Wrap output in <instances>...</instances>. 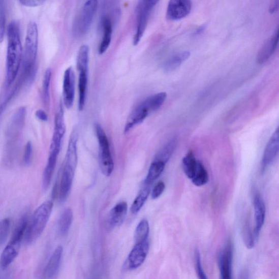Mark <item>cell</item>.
Segmentation results:
<instances>
[{"mask_svg":"<svg viewBox=\"0 0 279 279\" xmlns=\"http://www.w3.org/2000/svg\"><path fill=\"white\" fill-rule=\"evenodd\" d=\"M65 133L64 111L63 106L61 104L59 105L55 117L54 132L51 142L49 158L57 160Z\"/></svg>","mask_w":279,"mask_h":279,"instance_id":"obj_10","label":"cell"},{"mask_svg":"<svg viewBox=\"0 0 279 279\" xmlns=\"http://www.w3.org/2000/svg\"><path fill=\"white\" fill-rule=\"evenodd\" d=\"M279 153V126L271 135L262 158V166L268 167L272 163Z\"/></svg>","mask_w":279,"mask_h":279,"instance_id":"obj_17","label":"cell"},{"mask_svg":"<svg viewBox=\"0 0 279 279\" xmlns=\"http://www.w3.org/2000/svg\"><path fill=\"white\" fill-rule=\"evenodd\" d=\"M192 9V3L188 0H172L169 3L167 17L171 20L182 19L189 15Z\"/></svg>","mask_w":279,"mask_h":279,"instance_id":"obj_12","label":"cell"},{"mask_svg":"<svg viewBox=\"0 0 279 279\" xmlns=\"http://www.w3.org/2000/svg\"><path fill=\"white\" fill-rule=\"evenodd\" d=\"M39 47V32L34 21L29 22L27 25L24 50L22 60V73L20 85L32 83L36 73V58Z\"/></svg>","mask_w":279,"mask_h":279,"instance_id":"obj_2","label":"cell"},{"mask_svg":"<svg viewBox=\"0 0 279 279\" xmlns=\"http://www.w3.org/2000/svg\"><path fill=\"white\" fill-rule=\"evenodd\" d=\"M128 212V205L126 202H120L113 207L108 216V223L112 228L122 224Z\"/></svg>","mask_w":279,"mask_h":279,"instance_id":"obj_20","label":"cell"},{"mask_svg":"<svg viewBox=\"0 0 279 279\" xmlns=\"http://www.w3.org/2000/svg\"><path fill=\"white\" fill-rule=\"evenodd\" d=\"M28 218L27 215L22 216L15 228L10 242L6 246L1 257V267L8 268L18 255L22 239H24Z\"/></svg>","mask_w":279,"mask_h":279,"instance_id":"obj_6","label":"cell"},{"mask_svg":"<svg viewBox=\"0 0 279 279\" xmlns=\"http://www.w3.org/2000/svg\"><path fill=\"white\" fill-rule=\"evenodd\" d=\"M11 220L5 218L0 223V244L3 245L8 238L11 229Z\"/></svg>","mask_w":279,"mask_h":279,"instance_id":"obj_32","label":"cell"},{"mask_svg":"<svg viewBox=\"0 0 279 279\" xmlns=\"http://www.w3.org/2000/svg\"><path fill=\"white\" fill-rule=\"evenodd\" d=\"M101 27L103 35L99 48V52L101 55L107 51L111 42L113 25L112 19L109 15L105 14L102 17Z\"/></svg>","mask_w":279,"mask_h":279,"instance_id":"obj_19","label":"cell"},{"mask_svg":"<svg viewBox=\"0 0 279 279\" xmlns=\"http://www.w3.org/2000/svg\"><path fill=\"white\" fill-rule=\"evenodd\" d=\"M78 132H73L68 145L65 161L58 185V199L64 202L69 197L78 163Z\"/></svg>","mask_w":279,"mask_h":279,"instance_id":"obj_3","label":"cell"},{"mask_svg":"<svg viewBox=\"0 0 279 279\" xmlns=\"http://www.w3.org/2000/svg\"><path fill=\"white\" fill-rule=\"evenodd\" d=\"M167 94L161 92L147 98L136 107L128 117L125 127V133L129 132L133 128L143 122L150 113L159 109L167 99Z\"/></svg>","mask_w":279,"mask_h":279,"instance_id":"obj_4","label":"cell"},{"mask_svg":"<svg viewBox=\"0 0 279 279\" xmlns=\"http://www.w3.org/2000/svg\"><path fill=\"white\" fill-rule=\"evenodd\" d=\"M75 95V74L73 68L70 67L64 73L63 81V99L65 107H73Z\"/></svg>","mask_w":279,"mask_h":279,"instance_id":"obj_13","label":"cell"},{"mask_svg":"<svg viewBox=\"0 0 279 279\" xmlns=\"http://www.w3.org/2000/svg\"><path fill=\"white\" fill-rule=\"evenodd\" d=\"M279 43V27L274 34L263 45L259 50L256 61L260 65L266 63L273 55Z\"/></svg>","mask_w":279,"mask_h":279,"instance_id":"obj_16","label":"cell"},{"mask_svg":"<svg viewBox=\"0 0 279 279\" xmlns=\"http://www.w3.org/2000/svg\"><path fill=\"white\" fill-rule=\"evenodd\" d=\"M150 185L144 184L142 190L136 197L131 206V212L133 214H137L141 210L147 200L150 192Z\"/></svg>","mask_w":279,"mask_h":279,"instance_id":"obj_25","label":"cell"},{"mask_svg":"<svg viewBox=\"0 0 279 279\" xmlns=\"http://www.w3.org/2000/svg\"><path fill=\"white\" fill-rule=\"evenodd\" d=\"M98 6L99 4L96 0L85 2L82 5L73 22V33L75 37H81L88 33L92 25Z\"/></svg>","mask_w":279,"mask_h":279,"instance_id":"obj_7","label":"cell"},{"mask_svg":"<svg viewBox=\"0 0 279 279\" xmlns=\"http://www.w3.org/2000/svg\"><path fill=\"white\" fill-rule=\"evenodd\" d=\"M195 267L199 279H208L202 266L201 255L199 251L195 252Z\"/></svg>","mask_w":279,"mask_h":279,"instance_id":"obj_34","label":"cell"},{"mask_svg":"<svg viewBox=\"0 0 279 279\" xmlns=\"http://www.w3.org/2000/svg\"><path fill=\"white\" fill-rule=\"evenodd\" d=\"M95 131L99 144L101 170L104 176L109 177L112 174L114 169L109 141L106 133L99 124H96Z\"/></svg>","mask_w":279,"mask_h":279,"instance_id":"obj_8","label":"cell"},{"mask_svg":"<svg viewBox=\"0 0 279 279\" xmlns=\"http://www.w3.org/2000/svg\"><path fill=\"white\" fill-rule=\"evenodd\" d=\"M255 231L254 234L257 238L263 228L266 218V206L261 196L256 195L254 199Z\"/></svg>","mask_w":279,"mask_h":279,"instance_id":"obj_18","label":"cell"},{"mask_svg":"<svg viewBox=\"0 0 279 279\" xmlns=\"http://www.w3.org/2000/svg\"><path fill=\"white\" fill-rule=\"evenodd\" d=\"M51 77L52 71L49 68L45 72L42 85L43 99L45 105H48L50 101V87Z\"/></svg>","mask_w":279,"mask_h":279,"instance_id":"obj_31","label":"cell"},{"mask_svg":"<svg viewBox=\"0 0 279 279\" xmlns=\"http://www.w3.org/2000/svg\"><path fill=\"white\" fill-rule=\"evenodd\" d=\"M63 252V247L61 245L55 249L44 270L43 279L55 278L58 273L60 266H61Z\"/></svg>","mask_w":279,"mask_h":279,"instance_id":"obj_15","label":"cell"},{"mask_svg":"<svg viewBox=\"0 0 279 279\" xmlns=\"http://www.w3.org/2000/svg\"><path fill=\"white\" fill-rule=\"evenodd\" d=\"M192 180L193 184L198 187L204 185L208 182V172L204 165L200 161H198L197 170H196L195 175Z\"/></svg>","mask_w":279,"mask_h":279,"instance_id":"obj_28","label":"cell"},{"mask_svg":"<svg viewBox=\"0 0 279 279\" xmlns=\"http://www.w3.org/2000/svg\"><path fill=\"white\" fill-rule=\"evenodd\" d=\"M19 3L27 7H37L43 5L45 2L41 0H20Z\"/></svg>","mask_w":279,"mask_h":279,"instance_id":"obj_37","label":"cell"},{"mask_svg":"<svg viewBox=\"0 0 279 279\" xmlns=\"http://www.w3.org/2000/svg\"><path fill=\"white\" fill-rule=\"evenodd\" d=\"M149 250V240L135 243L127 260V267L134 270L140 267L147 258Z\"/></svg>","mask_w":279,"mask_h":279,"instance_id":"obj_11","label":"cell"},{"mask_svg":"<svg viewBox=\"0 0 279 279\" xmlns=\"http://www.w3.org/2000/svg\"><path fill=\"white\" fill-rule=\"evenodd\" d=\"M35 114L37 118L42 120V121L46 122L48 119L47 113L42 109L37 110Z\"/></svg>","mask_w":279,"mask_h":279,"instance_id":"obj_38","label":"cell"},{"mask_svg":"<svg viewBox=\"0 0 279 279\" xmlns=\"http://www.w3.org/2000/svg\"><path fill=\"white\" fill-rule=\"evenodd\" d=\"M233 248L229 243L219 257V268L221 279H232Z\"/></svg>","mask_w":279,"mask_h":279,"instance_id":"obj_14","label":"cell"},{"mask_svg":"<svg viewBox=\"0 0 279 279\" xmlns=\"http://www.w3.org/2000/svg\"><path fill=\"white\" fill-rule=\"evenodd\" d=\"M6 12L4 2L0 1V41L2 42L5 34Z\"/></svg>","mask_w":279,"mask_h":279,"instance_id":"obj_33","label":"cell"},{"mask_svg":"<svg viewBox=\"0 0 279 279\" xmlns=\"http://www.w3.org/2000/svg\"><path fill=\"white\" fill-rule=\"evenodd\" d=\"M149 225L146 219L141 220L138 224L134 233L135 243L142 242L148 239Z\"/></svg>","mask_w":279,"mask_h":279,"instance_id":"obj_29","label":"cell"},{"mask_svg":"<svg viewBox=\"0 0 279 279\" xmlns=\"http://www.w3.org/2000/svg\"><path fill=\"white\" fill-rule=\"evenodd\" d=\"M159 3L154 0H144L139 2L137 9V29L134 38V44L137 45L144 35L150 15L154 7Z\"/></svg>","mask_w":279,"mask_h":279,"instance_id":"obj_9","label":"cell"},{"mask_svg":"<svg viewBox=\"0 0 279 279\" xmlns=\"http://www.w3.org/2000/svg\"><path fill=\"white\" fill-rule=\"evenodd\" d=\"M88 85V72H79L78 81L79 102L78 108L80 111L84 110L86 99L87 88Z\"/></svg>","mask_w":279,"mask_h":279,"instance_id":"obj_22","label":"cell"},{"mask_svg":"<svg viewBox=\"0 0 279 279\" xmlns=\"http://www.w3.org/2000/svg\"><path fill=\"white\" fill-rule=\"evenodd\" d=\"M183 169L186 176L191 179H192L195 175L196 170L197 168L198 161L196 160L192 151L188 152L183 158Z\"/></svg>","mask_w":279,"mask_h":279,"instance_id":"obj_26","label":"cell"},{"mask_svg":"<svg viewBox=\"0 0 279 279\" xmlns=\"http://www.w3.org/2000/svg\"><path fill=\"white\" fill-rule=\"evenodd\" d=\"M279 9V1L273 2L269 6V11L270 13L273 14Z\"/></svg>","mask_w":279,"mask_h":279,"instance_id":"obj_39","label":"cell"},{"mask_svg":"<svg viewBox=\"0 0 279 279\" xmlns=\"http://www.w3.org/2000/svg\"><path fill=\"white\" fill-rule=\"evenodd\" d=\"M73 221V213L71 208L66 209L59 219L58 231L62 236L69 233Z\"/></svg>","mask_w":279,"mask_h":279,"instance_id":"obj_24","label":"cell"},{"mask_svg":"<svg viewBox=\"0 0 279 279\" xmlns=\"http://www.w3.org/2000/svg\"><path fill=\"white\" fill-rule=\"evenodd\" d=\"M7 35L5 87L8 89L17 77L23 55L20 26L17 21L13 20L10 22L7 28Z\"/></svg>","mask_w":279,"mask_h":279,"instance_id":"obj_1","label":"cell"},{"mask_svg":"<svg viewBox=\"0 0 279 279\" xmlns=\"http://www.w3.org/2000/svg\"><path fill=\"white\" fill-rule=\"evenodd\" d=\"M176 146V140L172 139L165 145L157 154L155 161H160L165 164L168 162Z\"/></svg>","mask_w":279,"mask_h":279,"instance_id":"obj_30","label":"cell"},{"mask_svg":"<svg viewBox=\"0 0 279 279\" xmlns=\"http://www.w3.org/2000/svg\"><path fill=\"white\" fill-rule=\"evenodd\" d=\"M165 164L162 161H154L150 166L144 184L148 185H151L161 175L165 169Z\"/></svg>","mask_w":279,"mask_h":279,"instance_id":"obj_23","label":"cell"},{"mask_svg":"<svg viewBox=\"0 0 279 279\" xmlns=\"http://www.w3.org/2000/svg\"><path fill=\"white\" fill-rule=\"evenodd\" d=\"M165 183L162 181L158 182L153 188L152 191L151 197L153 199H157L161 197L165 190Z\"/></svg>","mask_w":279,"mask_h":279,"instance_id":"obj_36","label":"cell"},{"mask_svg":"<svg viewBox=\"0 0 279 279\" xmlns=\"http://www.w3.org/2000/svg\"><path fill=\"white\" fill-rule=\"evenodd\" d=\"M89 48L86 44L80 47L77 57V66L79 72L88 71Z\"/></svg>","mask_w":279,"mask_h":279,"instance_id":"obj_27","label":"cell"},{"mask_svg":"<svg viewBox=\"0 0 279 279\" xmlns=\"http://www.w3.org/2000/svg\"><path fill=\"white\" fill-rule=\"evenodd\" d=\"M33 147L31 142H28L25 147L23 162L25 165H29L32 161Z\"/></svg>","mask_w":279,"mask_h":279,"instance_id":"obj_35","label":"cell"},{"mask_svg":"<svg viewBox=\"0 0 279 279\" xmlns=\"http://www.w3.org/2000/svg\"><path fill=\"white\" fill-rule=\"evenodd\" d=\"M53 208L51 201L44 202L35 211L29 220L24 240L27 244H32L40 237L48 224Z\"/></svg>","mask_w":279,"mask_h":279,"instance_id":"obj_5","label":"cell"},{"mask_svg":"<svg viewBox=\"0 0 279 279\" xmlns=\"http://www.w3.org/2000/svg\"><path fill=\"white\" fill-rule=\"evenodd\" d=\"M191 56L190 51H182L172 55L164 64V71L170 72L175 71Z\"/></svg>","mask_w":279,"mask_h":279,"instance_id":"obj_21","label":"cell"}]
</instances>
